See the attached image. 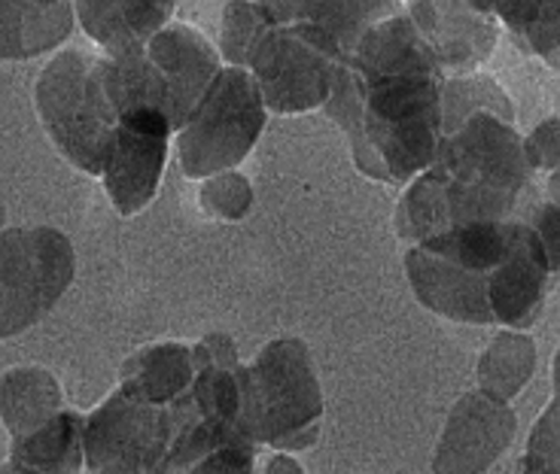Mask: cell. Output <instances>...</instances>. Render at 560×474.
Masks as SVG:
<instances>
[{
  "mask_svg": "<svg viewBox=\"0 0 560 474\" xmlns=\"http://www.w3.org/2000/svg\"><path fill=\"white\" fill-rule=\"evenodd\" d=\"M348 61L363 83L365 134L390 182H411L433 168L439 143L445 138V73L411 15L402 10L365 31Z\"/></svg>",
  "mask_w": 560,
  "mask_h": 474,
  "instance_id": "6da1fadb",
  "label": "cell"
},
{
  "mask_svg": "<svg viewBox=\"0 0 560 474\" xmlns=\"http://www.w3.org/2000/svg\"><path fill=\"white\" fill-rule=\"evenodd\" d=\"M433 170L442 180L451 228L509 220L533 177L524 138L490 112H478L442 138Z\"/></svg>",
  "mask_w": 560,
  "mask_h": 474,
  "instance_id": "7a4b0ae2",
  "label": "cell"
},
{
  "mask_svg": "<svg viewBox=\"0 0 560 474\" xmlns=\"http://www.w3.org/2000/svg\"><path fill=\"white\" fill-rule=\"evenodd\" d=\"M238 429L259 447L299 453L317 445L323 390L308 344L283 335L238 365Z\"/></svg>",
  "mask_w": 560,
  "mask_h": 474,
  "instance_id": "3957f363",
  "label": "cell"
},
{
  "mask_svg": "<svg viewBox=\"0 0 560 474\" xmlns=\"http://www.w3.org/2000/svg\"><path fill=\"white\" fill-rule=\"evenodd\" d=\"M104 64L101 49L68 46L49 58L34 85V107L52 146L92 177H101L119 128Z\"/></svg>",
  "mask_w": 560,
  "mask_h": 474,
  "instance_id": "277c9868",
  "label": "cell"
},
{
  "mask_svg": "<svg viewBox=\"0 0 560 474\" xmlns=\"http://www.w3.org/2000/svg\"><path fill=\"white\" fill-rule=\"evenodd\" d=\"M268 116L271 112L250 70L225 64L198 100L189 122L174 134L183 177L201 182L238 168L262 138Z\"/></svg>",
  "mask_w": 560,
  "mask_h": 474,
  "instance_id": "5b68a950",
  "label": "cell"
},
{
  "mask_svg": "<svg viewBox=\"0 0 560 474\" xmlns=\"http://www.w3.org/2000/svg\"><path fill=\"white\" fill-rule=\"evenodd\" d=\"M348 52L317 25H271L250 52L247 70L271 116H295L323 107Z\"/></svg>",
  "mask_w": 560,
  "mask_h": 474,
  "instance_id": "8992f818",
  "label": "cell"
},
{
  "mask_svg": "<svg viewBox=\"0 0 560 474\" xmlns=\"http://www.w3.org/2000/svg\"><path fill=\"white\" fill-rule=\"evenodd\" d=\"M73 271L77 259L65 232L7 228L0 235V341L40 322L70 289Z\"/></svg>",
  "mask_w": 560,
  "mask_h": 474,
  "instance_id": "52a82bcc",
  "label": "cell"
},
{
  "mask_svg": "<svg viewBox=\"0 0 560 474\" xmlns=\"http://www.w3.org/2000/svg\"><path fill=\"white\" fill-rule=\"evenodd\" d=\"M174 435L171 405H153L135 392L116 390L83 419V457L89 474H155Z\"/></svg>",
  "mask_w": 560,
  "mask_h": 474,
  "instance_id": "ba28073f",
  "label": "cell"
},
{
  "mask_svg": "<svg viewBox=\"0 0 560 474\" xmlns=\"http://www.w3.org/2000/svg\"><path fill=\"white\" fill-rule=\"evenodd\" d=\"M174 128L165 116L119 119L110 153L101 168L104 192L119 216H138L153 204L165 177Z\"/></svg>",
  "mask_w": 560,
  "mask_h": 474,
  "instance_id": "9c48e42d",
  "label": "cell"
},
{
  "mask_svg": "<svg viewBox=\"0 0 560 474\" xmlns=\"http://www.w3.org/2000/svg\"><path fill=\"white\" fill-rule=\"evenodd\" d=\"M518 417L488 392H463L433 453V474H485L515 441Z\"/></svg>",
  "mask_w": 560,
  "mask_h": 474,
  "instance_id": "30bf717a",
  "label": "cell"
},
{
  "mask_svg": "<svg viewBox=\"0 0 560 474\" xmlns=\"http://www.w3.org/2000/svg\"><path fill=\"white\" fill-rule=\"evenodd\" d=\"M406 13L433 49L445 76L478 70L500 43L503 25L469 0H406Z\"/></svg>",
  "mask_w": 560,
  "mask_h": 474,
  "instance_id": "8fae6325",
  "label": "cell"
},
{
  "mask_svg": "<svg viewBox=\"0 0 560 474\" xmlns=\"http://www.w3.org/2000/svg\"><path fill=\"white\" fill-rule=\"evenodd\" d=\"M147 56L153 58V64L168 85L171 122L177 134L189 122V116L198 107V100L205 98L210 83L217 80V73L225 68L223 56L189 22H168L159 34H153L147 40Z\"/></svg>",
  "mask_w": 560,
  "mask_h": 474,
  "instance_id": "7c38bea8",
  "label": "cell"
},
{
  "mask_svg": "<svg viewBox=\"0 0 560 474\" xmlns=\"http://www.w3.org/2000/svg\"><path fill=\"white\" fill-rule=\"evenodd\" d=\"M406 271L411 280V289L427 310L454 322L469 325H493L490 313V280L454 265L451 259L427 247H408Z\"/></svg>",
  "mask_w": 560,
  "mask_h": 474,
  "instance_id": "4fadbf2b",
  "label": "cell"
},
{
  "mask_svg": "<svg viewBox=\"0 0 560 474\" xmlns=\"http://www.w3.org/2000/svg\"><path fill=\"white\" fill-rule=\"evenodd\" d=\"M548 280H551V271H548L546 252L527 225L515 252L490 274L488 295L493 322H500L505 329H527L542 310Z\"/></svg>",
  "mask_w": 560,
  "mask_h": 474,
  "instance_id": "5bb4252c",
  "label": "cell"
},
{
  "mask_svg": "<svg viewBox=\"0 0 560 474\" xmlns=\"http://www.w3.org/2000/svg\"><path fill=\"white\" fill-rule=\"evenodd\" d=\"M180 0H73L77 22L101 52L138 49L174 22Z\"/></svg>",
  "mask_w": 560,
  "mask_h": 474,
  "instance_id": "9a60e30c",
  "label": "cell"
},
{
  "mask_svg": "<svg viewBox=\"0 0 560 474\" xmlns=\"http://www.w3.org/2000/svg\"><path fill=\"white\" fill-rule=\"evenodd\" d=\"M275 25H317L329 31L345 52L363 40L369 28L406 10V0H256Z\"/></svg>",
  "mask_w": 560,
  "mask_h": 474,
  "instance_id": "2e32d148",
  "label": "cell"
},
{
  "mask_svg": "<svg viewBox=\"0 0 560 474\" xmlns=\"http://www.w3.org/2000/svg\"><path fill=\"white\" fill-rule=\"evenodd\" d=\"M73 0H0V61H25L68 40Z\"/></svg>",
  "mask_w": 560,
  "mask_h": 474,
  "instance_id": "e0dca14e",
  "label": "cell"
},
{
  "mask_svg": "<svg viewBox=\"0 0 560 474\" xmlns=\"http://www.w3.org/2000/svg\"><path fill=\"white\" fill-rule=\"evenodd\" d=\"M196 375L192 344L155 341L128 356L119 371V387L153 405H171L192 387Z\"/></svg>",
  "mask_w": 560,
  "mask_h": 474,
  "instance_id": "ac0fdd59",
  "label": "cell"
},
{
  "mask_svg": "<svg viewBox=\"0 0 560 474\" xmlns=\"http://www.w3.org/2000/svg\"><path fill=\"white\" fill-rule=\"evenodd\" d=\"M65 411V392L56 375L40 365H15L0 377V419L10 438L37 432Z\"/></svg>",
  "mask_w": 560,
  "mask_h": 474,
  "instance_id": "d6986e66",
  "label": "cell"
},
{
  "mask_svg": "<svg viewBox=\"0 0 560 474\" xmlns=\"http://www.w3.org/2000/svg\"><path fill=\"white\" fill-rule=\"evenodd\" d=\"M83 414L65 407L37 432L10 441V462L31 474H83Z\"/></svg>",
  "mask_w": 560,
  "mask_h": 474,
  "instance_id": "ffe728a7",
  "label": "cell"
},
{
  "mask_svg": "<svg viewBox=\"0 0 560 474\" xmlns=\"http://www.w3.org/2000/svg\"><path fill=\"white\" fill-rule=\"evenodd\" d=\"M536 344L524 329H505L481 349L476 365L478 390L490 399L512 402L536 375Z\"/></svg>",
  "mask_w": 560,
  "mask_h": 474,
  "instance_id": "44dd1931",
  "label": "cell"
},
{
  "mask_svg": "<svg viewBox=\"0 0 560 474\" xmlns=\"http://www.w3.org/2000/svg\"><path fill=\"white\" fill-rule=\"evenodd\" d=\"M323 110L329 112V119L345 131L357 170H360L363 177H369V180L390 182V174H387L384 162H381V155L375 153V146L369 143V134H365L363 83H360L357 70L350 68L348 58H345V61H341V68H338L332 95H329V100L323 104Z\"/></svg>",
  "mask_w": 560,
  "mask_h": 474,
  "instance_id": "7402d4cb",
  "label": "cell"
},
{
  "mask_svg": "<svg viewBox=\"0 0 560 474\" xmlns=\"http://www.w3.org/2000/svg\"><path fill=\"white\" fill-rule=\"evenodd\" d=\"M478 112H490L503 122H515V104L490 73H454L442 83V134H451Z\"/></svg>",
  "mask_w": 560,
  "mask_h": 474,
  "instance_id": "603a6c76",
  "label": "cell"
},
{
  "mask_svg": "<svg viewBox=\"0 0 560 474\" xmlns=\"http://www.w3.org/2000/svg\"><path fill=\"white\" fill-rule=\"evenodd\" d=\"M275 25V19L256 3V0H229L220 19V56L223 64L232 68H247L250 52L262 34Z\"/></svg>",
  "mask_w": 560,
  "mask_h": 474,
  "instance_id": "cb8c5ba5",
  "label": "cell"
},
{
  "mask_svg": "<svg viewBox=\"0 0 560 474\" xmlns=\"http://www.w3.org/2000/svg\"><path fill=\"white\" fill-rule=\"evenodd\" d=\"M198 208L205 210L210 220H223V223H238L253 208V186L250 180L235 170L213 174L208 180H201L198 189Z\"/></svg>",
  "mask_w": 560,
  "mask_h": 474,
  "instance_id": "d4e9b609",
  "label": "cell"
},
{
  "mask_svg": "<svg viewBox=\"0 0 560 474\" xmlns=\"http://www.w3.org/2000/svg\"><path fill=\"white\" fill-rule=\"evenodd\" d=\"M536 469H560V349L555 356V395L533 426L521 472L527 474Z\"/></svg>",
  "mask_w": 560,
  "mask_h": 474,
  "instance_id": "484cf974",
  "label": "cell"
},
{
  "mask_svg": "<svg viewBox=\"0 0 560 474\" xmlns=\"http://www.w3.org/2000/svg\"><path fill=\"white\" fill-rule=\"evenodd\" d=\"M539 247L546 252L548 271L560 274V168L548 170L546 186H542V201L533 208L527 220Z\"/></svg>",
  "mask_w": 560,
  "mask_h": 474,
  "instance_id": "4316f807",
  "label": "cell"
},
{
  "mask_svg": "<svg viewBox=\"0 0 560 474\" xmlns=\"http://www.w3.org/2000/svg\"><path fill=\"white\" fill-rule=\"evenodd\" d=\"M259 445L247 435L232 438L229 445L217 447L205 460H198L186 474H256Z\"/></svg>",
  "mask_w": 560,
  "mask_h": 474,
  "instance_id": "83f0119b",
  "label": "cell"
},
{
  "mask_svg": "<svg viewBox=\"0 0 560 474\" xmlns=\"http://www.w3.org/2000/svg\"><path fill=\"white\" fill-rule=\"evenodd\" d=\"M524 153L533 170L560 168V116H548L524 138Z\"/></svg>",
  "mask_w": 560,
  "mask_h": 474,
  "instance_id": "f1b7e54d",
  "label": "cell"
},
{
  "mask_svg": "<svg viewBox=\"0 0 560 474\" xmlns=\"http://www.w3.org/2000/svg\"><path fill=\"white\" fill-rule=\"evenodd\" d=\"M256 474H305V469L299 465L293 453H283V450H271L262 465H256Z\"/></svg>",
  "mask_w": 560,
  "mask_h": 474,
  "instance_id": "f546056e",
  "label": "cell"
},
{
  "mask_svg": "<svg viewBox=\"0 0 560 474\" xmlns=\"http://www.w3.org/2000/svg\"><path fill=\"white\" fill-rule=\"evenodd\" d=\"M476 10H481V13H490L493 19H497V10H503L505 3H512V0H469Z\"/></svg>",
  "mask_w": 560,
  "mask_h": 474,
  "instance_id": "4dcf8cb0",
  "label": "cell"
},
{
  "mask_svg": "<svg viewBox=\"0 0 560 474\" xmlns=\"http://www.w3.org/2000/svg\"><path fill=\"white\" fill-rule=\"evenodd\" d=\"M546 64L551 70H555V73H560V49H555V52H551V56L546 58Z\"/></svg>",
  "mask_w": 560,
  "mask_h": 474,
  "instance_id": "1f68e13d",
  "label": "cell"
},
{
  "mask_svg": "<svg viewBox=\"0 0 560 474\" xmlns=\"http://www.w3.org/2000/svg\"><path fill=\"white\" fill-rule=\"evenodd\" d=\"M0 474H31V472H22V469H15L13 462H3V465H0Z\"/></svg>",
  "mask_w": 560,
  "mask_h": 474,
  "instance_id": "d6a6232c",
  "label": "cell"
},
{
  "mask_svg": "<svg viewBox=\"0 0 560 474\" xmlns=\"http://www.w3.org/2000/svg\"><path fill=\"white\" fill-rule=\"evenodd\" d=\"M7 232V210H3V204H0V235Z\"/></svg>",
  "mask_w": 560,
  "mask_h": 474,
  "instance_id": "836d02e7",
  "label": "cell"
},
{
  "mask_svg": "<svg viewBox=\"0 0 560 474\" xmlns=\"http://www.w3.org/2000/svg\"><path fill=\"white\" fill-rule=\"evenodd\" d=\"M527 474H560V469H536V472H527Z\"/></svg>",
  "mask_w": 560,
  "mask_h": 474,
  "instance_id": "e575fe53",
  "label": "cell"
}]
</instances>
